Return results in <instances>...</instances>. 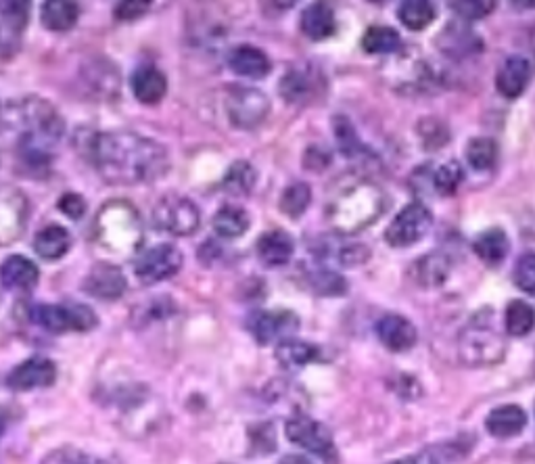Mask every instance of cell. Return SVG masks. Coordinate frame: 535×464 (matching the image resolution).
<instances>
[{"mask_svg": "<svg viewBox=\"0 0 535 464\" xmlns=\"http://www.w3.org/2000/svg\"><path fill=\"white\" fill-rule=\"evenodd\" d=\"M82 155L113 187H138L164 178L170 170L166 147L132 130L92 132L80 143Z\"/></svg>", "mask_w": 535, "mask_h": 464, "instance_id": "cell-1", "label": "cell"}, {"mask_svg": "<svg viewBox=\"0 0 535 464\" xmlns=\"http://www.w3.org/2000/svg\"><path fill=\"white\" fill-rule=\"evenodd\" d=\"M95 243L113 258H130L141 251L143 222L128 201H111L95 220Z\"/></svg>", "mask_w": 535, "mask_h": 464, "instance_id": "cell-2", "label": "cell"}, {"mask_svg": "<svg viewBox=\"0 0 535 464\" xmlns=\"http://www.w3.org/2000/svg\"><path fill=\"white\" fill-rule=\"evenodd\" d=\"M3 124L17 132V141L28 138L55 147L65 132V120L59 109L46 99L26 97L15 101L3 115Z\"/></svg>", "mask_w": 535, "mask_h": 464, "instance_id": "cell-3", "label": "cell"}, {"mask_svg": "<svg viewBox=\"0 0 535 464\" xmlns=\"http://www.w3.org/2000/svg\"><path fill=\"white\" fill-rule=\"evenodd\" d=\"M383 210V193L372 184H352L329 207V218L337 230L356 232L372 224Z\"/></svg>", "mask_w": 535, "mask_h": 464, "instance_id": "cell-4", "label": "cell"}, {"mask_svg": "<svg viewBox=\"0 0 535 464\" xmlns=\"http://www.w3.org/2000/svg\"><path fill=\"white\" fill-rule=\"evenodd\" d=\"M26 316L38 329L49 335L88 333L99 327V318L84 304H34Z\"/></svg>", "mask_w": 535, "mask_h": 464, "instance_id": "cell-5", "label": "cell"}, {"mask_svg": "<svg viewBox=\"0 0 535 464\" xmlns=\"http://www.w3.org/2000/svg\"><path fill=\"white\" fill-rule=\"evenodd\" d=\"M151 220L155 230L166 232V235L191 237L201 224V212L189 197L170 193L153 205Z\"/></svg>", "mask_w": 535, "mask_h": 464, "instance_id": "cell-6", "label": "cell"}, {"mask_svg": "<svg viewBox=\"0 0 535 464\" xmlns=\"http://www.w3.org/2000/svg\"><path fill=\"white\" fill-rule=\"evenodd\" d=\"M224 109L228 122L237 130H255L268 118L270 99L260 88L228 86L224 97Z\"/></svg>", "mask_w": 535, "mask_h": 464, "instance_id": "cell-7", "label": "cell"}, {"mask_svg": "<svg viewBox=\"0 0 535 464\" xmlns=\"http://www.w3.org/2000/svg\"><path fill=\"white\" fill-rule=\"evenodd\" d=\"M506 343L496 333L490 322H483L481 316L475 318L460 337V358L464 364L483 366L496 364L504 358Z\"/></svg>", "mask_w": 535, "mask_h": 464, "instance_id": "cell-8", "label": "cell"}, {"mask_svg": "<svg viewBox=\"0 0 535 464\" xmlns=\"http://www.w3.org/2000/svg\"><path fill=\"white\" fill-rule=\"evenodd\" d=\"M184 264V255L176 245L161 243L138 255L134 262V276L138 283L153 287L176 276Z\"/></svg>", "mask_w": 535, "mask_h": 464, "instance_id": "cell-9", "label": "cell"}, {"mask_svg": "<svg viewBox=\"0 0 535 464\" xmlns=\"http://www.w3.org/2000/svg\"><path fill=\"white\" fill-rule=\"evenodd\" d=\"M285 435L291 444L304 448L310 454L320 456L322 460H327L331 464L337 460L331 431L322 423L310 419V416H306V414L291 416L285 425Z\"/></svg>", "mask_w": 535, "mask_h": 464, "instance_id": "cell-10", "label": "cell"}, {"mask_svg": "<svg viewBox=\"0 0 535 464\" xmlns=\"http://www.w3.org/2000/svg\"><path fill=\"white\" fill-rule=\"evenodd\" d=\"M433 226V216L423 203H408L404 210L391 220L385 230V241L391 247H412L423 241Z\"/></svg>", "mask_w": 535, "mask_h": 464, "instance_id": "cell-11", "label": "cell"}, {"mask_svg": "<svg viewBox=\"0 0 535 464\" xmlns=\"http://www.w3.org/2000/svg\"><path fill=\"white\" fill-rule=\"evenodd\" d=\"M299 324V316L291 310H255L247 316V331L260 345L291 339Z\"/></svg>", "mask_w": 535, "mask_h": 464, "instance_id": "cell-12", "label": "cell"}, {"mask_svg": "<svg viewBox=\"0 0 535 464\" xmlns=\"http://www.w3.org/2000/svg\"><path fill=\"white\" fill-rule=\"evenodd\" d=\"M30 201L17 187H0V247L13 245L26 232Z\"/></svg>", "mask_w": 535, "mask_h": 464, "instance_id": "cell-13", "label": "cell"}, {"mask_svg": "<svg viewBox=\"0 0 535 464\" xmlns=\"http://www.w3.org/2000/svg\"><path fill=\"white\" fill-rule=\"evenodd\" d=\"M80 80L95 101H113L120 95V69L111 63V59H88L80 69Z\"/></svg>", "mask_w": 535, "mask_h": 464, "instance_id": "cell-14", "label": "cell"}, {"mask_svg": "<svg viewBox=\"0 0 535 464\" xmlns=\"http://www.w3.org/2000/svg\"><path fill=\"white\" fill-rule=\"evenodd\" d=\"M30 21V3L5 0L0 3V59H11L19 49Z\"/></svg>", "mask_w": 535, "mask_h": 464, "instance_id": "cell-15", "label": "cell"}, {"mask_svg": "<svg viewBox=\"0 0 535 464\" xmlns=\"http://www.w3.org/2000/svg\"><path fill=\"white\" fill-rule=\"evenodd\" d=\"M126 289V274L113 262H97L95 266H90L82 281V291L99 301H118Z\"/></svg>", "mask_w": 535, "mask_h": 464, "instance_id": "cell-16", "label": "cell"}, {"mask_svg": "<svg viewBox=\"0 0 535 464\" xmlns=\"http://www.w3.org/2000/svg\"><path fill=\"white\" fill-rule=\"evenodd\" d=\"M57 379V366L51 358L44 356H34L23 360L17 364L9 377H7V387L13 391H32V389H42L51 387Z\"/></svg>", "mask_w": 535, "mask_h": 464, "instance_id": "cell-17", "label": "cell"}, {"mask_svg": "<svg viewBox=\"0 0 535 464\" xmlns=\"http://www.w3.org/2000/svg\"><path fill=\"white\" fill-rule=\"evenodd\" d=\"M320 76L310 65L291 67L278 82V92L287 105H308L320 92Z\"/></svg>", "mask_w": 535, "mask_h": 464, "instance_id": "cell-18", "label": "cell"}, {"mask_svg": "<svg viewBox=\"0 0 535 464\" xmlns=\"http://www.w3.org/2000/svg\"><path fill=\"white\" fill-rule=\"evenodd\" d=\"M40 283L38 266L26 255H9L0 264V285L13 293H32Z\"/></svg>", "mask_w": 535, "mask_h": 464, "instance_id": "cell-19", "label": "cell"}, {"mask_svg": "<svg viewBox=\"0 0 535 464\" xmlns=\"http://www.w3.org/2000/svg\"><path fill=\"white\" fill-rule=\"evenodd\" d=\"M132 95L143 105H159L168 95V78L159 67L145 63L138 65L130 76Z\"/></svg>", "mask_w": 535, "mask_h": 464, "instance_id": "cell-20", "label": "cell"}, {"mask_svg": "<svg viewBox=\"0 0 535 464\" xmlns=\"http://www.w3.org/2000/svg\"><path fill=\"white\" fill-rule=\"evenodd\" d=\"M295 253V241L283 228L266 230L255 243V255L264 268H281L287 266Z\"/></svg>", "mask_w": 535, "mask_h": 464, "instance_id": "cell-21", "label": "cell"}, {"mask_svg": "<svg viewBox=\"0 0 535 464\" xmlns=\"http://www.w3.org/2000/svg\"><path fill=\"white\" fill-rule=\"evenodd\" d=\"M377 337L389 352L402 354L416 345L418 333L408 318L400 314H387L377 322Z\"/></svg>", "mask_w": 535, "mask_h": 464, "instance_id": "cell-22", "label": "cell"}, {"mask_svg": "<svg viewBox=\"0 0 535 464\" xmlns=\"http://www.w3.org/2000/svg\"><path fill=\"white\" fill-rule=\"evenodd\" d=\"M228 67L232 74H237L241 78L260 80L272 72V61L262 49H258V46L241 44L237 49L230 51Z\"/></svg>", "mask_w": 535, "mask_h": 464, "instance_id": "cell-23", "label": "cell"}, {"mask_svg": "<svg viewBox=\"0 0 535 464\" xmlns=\"http://www.w3.org/2000/svg\"><path fill=\"white\" fill-rule=\"evenodd\" d=\"M531 80V63L525 57H508L496 76V88L502 97L517 99L521 97Z\"/></svg>", "mask_w": 535, "mask_h": 464, "instance_id": "cell-24", "label": "cell"}, {"mask_svg": "<svg viewBox=\"0 0 535 464\" xmlns=\"http://www.w3.org/2000/svg\"><path fill=\"white\" fill-rule=\"evenodd\" d=\"M32 247L40 260L57 262L65 258L67 251L72 249V235H69V230L61 224H46L36 232Z\"/></svg>", "mask_w": 535, "mask_h": 464, "instance_id": "cell-25", "label": "cell"}, {"mask_svg": "<svg viewBox=\"0 0 535 464\" xmlns=\"http://www.w3.org/2000/svg\"><path fill=\"white\" fill-rule=\"evenodd\" d=\"M527 427V414L517 404H506L494 408L485 419V429L490 435L498 439H508L519 435Z\"/></svg>", "mask_w": 535, "mask_h": 464, "instance_id": "cell-26", "label": "cell"}, {"mask_svg": "<svg viewBox=\"0 0 535 464\" xmlns=\"http://www.w3.org/2000/svg\"><path fill=\"white\" fill-rule=\"evenodd\" d=\"M335 11L327 3H314L304 9L299 19V28L310 40H327L335 34Z\"/></svg>", "mask_w": 535, "mask_h": 464, "instance_id": "cell-27", "label": "cell"}, {"mask_svg": "<svg viewBox=\"0 0 535 464\" xmlns=\"http://www.w3.org/2000/svg\"><path fill=\"white\" fill-rule=\"evenodd\" d=\"M80 19V5L72 0H49L40 9V21L49 32H69Z\"/></svg>", "mask_w": 535, "mask_h": 464, "instance_id": "cell-28", "label": "cell"}, {"mask_svg": "<svg viewBox=\"0 0 535 464\" xmlns=\"http://www.w3.org/2000/svg\"><path fill=\"white\" fill-rule=\"evenodd\" d=\"M212 226L216 230V235L222 239H239L249 230L251 218L245 207L235 205V203H226L216 212Z\"/></svg>", "mask_w": 535, "mask_h": 464, "instance_id": "cell-29", "label": "cell"}, {"mask_svg": "<svg viewBox=\"0 0 535 464\" xmlns=\"http://www.w3.org/2000/svg\"><path fill=\"white\" fill-rule=\"evenodd\" d=\"M274 356L278 362H281V366L295 370L301 366H308L310 362H316L320 358V350H318V345H314V343L291 337V339L276 343Z\"/></svg>", "mask_w": 535, "mask_h": 464, "instance_id": "cell-30", "label": "cell"}, {"mask_svg": "<svg viewBox=\"0 0 535 464\" xmlns=\"http://www.w3.org/2000/svg\"><path fill=\"white\" fill-rule=\"evenodd\" d=\"M473 249L479 255V260L490 266H496L508 255L510 241L502 228H490L481 232V235L473 241Z\"/></svg>", "mask_w": 535, "mask_h": 464, "instance_id": "cell-31", "label": "cell"}, {"mask_svg": "<svg viewBox=\"0 0 535 464\" xmlns=\"http://www.w3.org/2000/svg\"><path fill=\"white\" fill-rule=\"evenodd\" d=\"M402 36L389 26H370L362 36V49L368 55H391L402 49Z\"/></svg>", "mask_w": 535, "mask_h": 464, "instance_id": "cell-32", "label": "cell"}, {"mask_svg": "<svg viewBox=\"0 0 535 464\" xmlns=\"http://www.w3.org/2000/svg\"><path fill=\"white\" fill-rule=\"evenodd\" d=\"M255 184H258V172L245 159L232 161V166L224 174V189L235 197H247Z\"/></svg>", "mask_w": 535, "mask_h": 464, "instance_id": "cell-33", "label": "cell"}, {"mask_svg": "<svg viewBox=\"0 0 535 464\" xmlns=\"http://www.w3.org/2000/svg\"><path fill=\"white\" fill-rule=\"evenodd\" d=\"M504 329L510 337H525L535 329V308L523 299L510 301L504 312Z\"/></svg>", "mask_w": 535, "mask_h": 464, "instance_id": "cell-34", "label": "cell"}, {"mask_svg": "<svg viewBox=\"0 0 535 464\" xmlns=\"http://www.w3.org/2000/svg\"><path fill=\"white\" fill-rule=\"evenodd\" d=\"M333 134H335V141L339 145V151L345 157L360 159V157L370 155V149L360 141L354 124L347 120L345 115H337V118H333Z\"/></svg>", "mask_w": 535, "mask_h": 464, "instance_id": "cell-35", "label": "cell"}, {"mask_svg": "<svg viewBox=\"0 0 535 464\" xmlns=\"http://www.w3.org/2000/svg\"><path fill=\"white\" fill-rule=\"evenodd\" d=\"M439 46L441 51H446L450 57H460V55H471L473 51H481V40L471 32V30H460V26H450L444 30V34L439 36Z\"/></svg>", "mask_w": 535, "mask_h": 464, "instance_id": "cell-36", "label": "cell"}, {"mask_svg": "<svg viewBox=\"0 0 535 464\" xmlns=\"http://www.w3.org/2000/svg\"><path fill=\"white\" fill-rule=\"evenodd\" d=\"M416 281L425 287H439L448 278L450 260L444 253H429L425 258L416 260Z\"/></svg>", "mask_w": 535, "mask_h": 464, "instance_id": "cell-37", "label": "cell"}, {"mask_svg": "<svg viewBox=\"0 0 535 464\" xmlns=\"http://www.w3.org/2000/svg\"><path fill=\"white\" fill-rule=\"evenodd\" d=\"M310 203H312V189L306 182L289 184V187L283 191L281 199H278L281 212L291 220H299L301 216H304L308 212Z\"/></svg>", "mask_w": 535, "mask_h": 464, "instance_id": "cell-38", "label": "cell"}, {"mask_svg": "<svg viewBox=\"0 0 535 464\" xmlns=\"http://www.w3.org/2000/svg\"><path fill=\"white\" fill-rule=\"evenodd\" d=\"M437 17V7L427 0H408L398 9V19L412 32H421L429 28Z\"/></svg>", "mask_w": 535, "mask_h": 464, "instance_id": "cell-39", "label": "cell"}, {"mask_svg": "<svg viewBox=\"0 0 535 464\" xmlns=\"http://www.w3.org/2000/svg\"><path fill=\"white\" fill-rule=\"evenodd\" d=\"M464 155H467L469 166L475 172H487V170H492L496 166L498 145H496L494 138L477 136V138H473V141H469Z\"/></svg>", "mask_w": 535, "mask_h": 464, "instance_id": "cell-40", "label": "cell"}, {"mask_svg": "<svg viewBox=\"0 0 535 464\" xmlns=\"http://www.w3.org/2000/svg\"><path fill=\"white\" fill-rule=\"evenodd\" d=\"M308 287L320 297H341L347 291L345 278L333 270H312L308 274Z\"/></svg>", "mask_w": 535, "mask_h": 464, "instance_id": "cell-41", "label": "cell"}, {"mask_svg": "<svg viewBox=\"0 0 535 464\" xmlns=\"http://www.w3.org/2000/svg\"><path fill=\"white\" fill-rule=\"evenodd\" d=\"M464 172L460 168V164L456 161H448V164L439 166L437 172L433 174V187L441 193V195H454L458 184L462 182Z\"/></svg>", "mask_w": 535, "mask_h": 464, "instance_id": "cell-42", "label": "cell"}, {"mask_svg": "<svg viewBox=\"0 0 535 464\" xmlns=\"http://www.w3.org/2000/svg\"><path fill=\"white\" fill-rule=\"evenodd\" d=\"M450 9L464 21H477L490 15L496 9V3H492V0H469V3L467 0L464 3L454 0V3H450Z\"/></svg>", "mask_w": 535, "mask_h": 464, "instance_id": "cell-43", "label": "cell"}, {"mask_svg": "<svg viewBox=\"0 0 535 464\" xmlns=\"http://www.w3.org/2000/svg\"><path fill=\"white\" fill-rule=\"evenodd\" d=\"M513 278H515V285L521 291L535 295V251L521 255L515 266Z\"/></svg>", "mask_w": 535, "mask_h": 464, "instance_id": "cell-44", "label": "cell"}, {"mask_svg": "<svg viewBox=\"0 0 535 464\" xmlns=\"http://www.w3.org/2000/svg\"><path fill=\"white\" fill-rule=\"evenodd\" d=\"M40 464H95V462H92V458L86 456L84 452H80L78 448L63 446V448H57V450L46 454L40 460Z\"/></svg>", "mask_w": 535, "mask_h": 464, "instance_id": "cell-45", "label": "cell"}, {"mask_svg": "<svg viewBox=\"0 0 535 464\" xmlns=\"http://www.w3.org/2000/svg\"><path fill=\"white\" fill-rule=\"evenodd\" d=\"M57 207H59V212L63 216H67L69 220H80L84 218L86 214V199L80 195V193H72V191H67L59 197L57 201Z\"/></svg>", "mask_w": 535, "mask_h": 464, "instance_id": "cell-46", "label": "cell"}, {"mask_svg": "<svg viewBox=\"0 0 535 464\" xmlns=\"http://www.w3.org/2000/svg\"><path fill=\"white\" fill-rule=\"evenodd\" d=\"M151 3H143V0H126V3H118L113 9V15L118 21H136L149 13Z\"/></svg>", "mask_w": 535, "mask_h": 464, "instance_id": "cell-47", "label": "cell"}, {"mask_svg": "<svg viewBox=\"0 0 535 464\" xmlns=\"http://www.w3.org/2000/svg\"><path fill=\"white\" fill-rule=\"evenodd\" d=\"M329 164H331V155H329V151H324L322 147L312 145V147L306 151V157H304V168H306V170L322 172L324 168H329Z\"/></svg>", "mask_w": 535, "mask_h": 464, "instance_id": "cell-48", "label": "cell"}, {"mask_svg": "<svg viewBox=\"0 0 535 464\" xmlns=\"http://www.w3.org/2000/svg\"><path fill=\"white\" fill-rule=\"evenodd\" d=\"M220 255V245L216 241H205L199 249V260L207 266V264H212L216 258Z\"/></svg>", "mask_w": 535, "mask_h": 464, "instance_id": "cell-49", "label": "cell"}, {"mask_svg": "<svg viewBox=\"0 0 535 464\" xmlns=\"http://www.w3.org/2000/svg\"><path fill=\"white\" fill-rule=\"evenodd\" d=\"M278 464H312L306 456H299V454H289L285 456Z\"/></svg>", "mask_w": 535, "mask_h": 464, "instance_id": "cell-50", "label": "cell"}, {"mask_svg": "<svg viewBox=\"0 0 535 464\" xmlns=\"http://www.w3.org/2000/svg\"><path fill=\"white\" fill-rule=\"evenodd\" d=\"M5 431H7V416H5L3 408H0V439H3Z\"/></svg>", "mask_w": 535, "mask_h": 464, "instance_id": "cell-51", "label": "cell"}, {"mask_svg": "<svg viewBox=\"0 0 535 464\" xmlns=\"http://www.w3.org/2000/svg\"><path fill=\"white\" fill-rule=\"evenodd\" d=\"M391 464H416V460L414 458H402V460H395Z\"/></svg>", "mask_w": 535, "mask_h": 464, "instance_id": "cell-52", "label": "cell"}]
</instances>
